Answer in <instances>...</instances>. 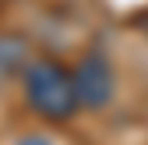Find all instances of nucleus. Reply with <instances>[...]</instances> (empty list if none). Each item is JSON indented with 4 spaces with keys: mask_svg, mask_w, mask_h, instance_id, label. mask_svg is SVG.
Here are the masks:
<instances>
[{
    "mask_svg": "<svg viewBox=\"0 0 148 145\" xmlns=\"http://www.w3.org/2000/svg\"><path fill=\"white\" fill-rule=\"evenodd\" d=\"M25 99L39 117L53 124H64L81 110L74 71H67L60 60H49V57H39L25 67Z\"/></svg>",
    "mask_w": 148,
    "mask_h": 145,
    "instance_id": "nucleus-1",
    "label": "nucleus"
},
{
    "mask_svg": "<svg viewBox=\"0 0 148 145\" xmlns=\"http://www.w3.org/2000/svg\"><path fill=\"white\" fill-rule=\"evenodd\" d=\"M74 85H78V99L88 110H102V106L113 99V88H116V78H113V67L102 57L99 50H88L85 57L74 64Z\"/></svg>",
    "mask_w": 148,
    "mask_h": 145,
    "instance_id": "nucleus-2",
    "label": "nucleus"
},
{
    "mask_svg": "<svg viewBox=\"0 0 148 145\" xmlns=\"http://www.w3.org/2000/svg\"><path fill=\"white\" fill-rule=\"evenodd\" d=\"M28 67V43L21 35H0V81Z\"/></svg>",
    "mask_w": 148,
    "mask_h": 145,
    "instance_id": "nucleus-3",
    "label": "nucleus"
},
{
    "mask_svg": "<svg viewBox=\"0 0 148 145\" xmlns=\"http://www.w3.org/2000/svg\"><path fill=\"white\" fill-rule=\"evenodd\" d=\"M18 145H49V142H46V138H39V135H32V138H21Z\"/></svg>",
    "mask_w": 148,
    "mask_h": 145,
    "instance_id": "nucleus-4",
    "label": "nucleus"
}]
</instances>
